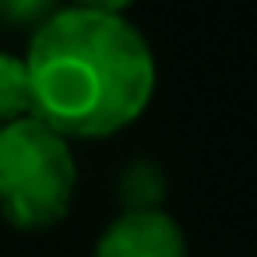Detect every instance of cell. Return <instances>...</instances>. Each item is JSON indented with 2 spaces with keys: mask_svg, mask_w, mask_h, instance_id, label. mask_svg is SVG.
Wrapping results in <instances>:
<instances>
[{
  "mask_svg": "<svg viewBox=\"0 0 257 257\" xmlns=\"http://www.w3.org/2000/svg\"><path fill=\"white\" fill-rule=\"evenodd\" d=\"M60 11V0H0V29L36 32Z\"/></svg>",
  "mask_w": 257,
  "mask_h": 257,
  "instance_id": "6",
  "label": "cell"
},
{
  "mask_svg": "<svg viewBox=\"0 0 257 257\" xmlns=\"http://www.w3.org/2000/svg\"><path fill=\"white\" fill-rule=\"evenodd\" d=\"M25 116H32L25 60L11 57V53H0V134Z\"/></svg>",
  "mask_w": 257,
  "mask_h": 257,
  "instance_id": "5",
  "label": "cell"
},
{
  "mask_svg": "<svg viewBox=\"0 0 257 257\" xmlns=\"http://www.w3.org/2000/svg\"><path fill=\"white\" fill-rule=\"evenodd\" d=\"M78 166L71 141L36 116L0 134V218L18 232L60 225L74 204Z\"/></svg>",
  "mask_w": 257,
  "mask_h": 257,
  "instance_id": "2",
  "label": "cell"
},
{
  "mask_svg": "<svg viewBox=\"0 0 257 257\" xmlns=\"http://www.w3.org/2000/svg\"><path fill=\"white\" fill-rule=\"evenodd\" d=\"M92 257H187V236L162 208L123 211L102 229Z\"/></svg>",
  "mask_w": 257,
  "mask_h": 257,
  "instance_id": "3",
  "label": "cell"
},
{
  "mask_svg": "<svg viewBox=\"0 0 257 257\" xmlns=\"http://www.w3.org/2000/svg\"><path fill=\"white\" fill-rule=\"evenodd\" d=\"M166 190H169V180L162 166L152 159H131L116 180V194L127 211H159L166 201Z\"/></svg>",
  "mask_w": 257,
  "mask_h": 257,
  "instance_id": "4",
  "label": "cell"
},
{
  "mask_svg": "<svg viewBox=\"0 0 257 257\" xmlns=\"http://www.w3.org/2000/svg\"><path fill=\"white\" fill-rule=\"evenodd\" d=\"M134 0H74V8H88V11H113V15H123Z\"/></svg>",
  "mask_w": 257,
  "mask_h": 257,
  "instance_id": "7",
  "label": "cell"
},
{
  "mask_svg": "<svg viewBox=\"0 0 257 257\" xmlns=\"http://www.w3.org/2000/svg\"><path fill=\"white\" fill-rule=\"evenodd\" d=\"M25 74L32 116L71 138H109L131 127L155 95L148 39L113 11L60 8L32 39Z\"/></svg>",
  "mask_w": 257,
  "mask_h": 257,
  "instance_id": "1",
  "label": "cell"
}]
</instances>
